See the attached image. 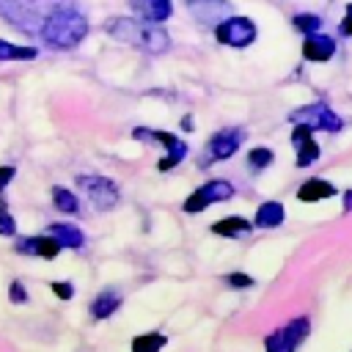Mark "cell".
<instances>
[{
    "label": "cell",
    "instance_id": "26",
    "mask_svg": "<svg viewBox=\"0 0 352 352\" xmlns=\"http://www.w3.org/2000/svg\"><path fill=\"white\" fill-rule=\"evenodd\" d=\"M50 286H52V294H55L58 300H72V297H74V286H72L69 280H52Z\"/></svg>",
    "mask_w": 352,
    "mask_h": 352
},
{
    "label": "cell",
    "instance_id": "23",
    "mask_svg": "<svg viewBox=\"0 0 352 352\" xmlns=\"http://www.w3.org/2000/svg\"><path fill=\"white\" fill-rule=\"evenodd\" d=\"M248 160H250V165H253L256 170H261V168H267V165H272V160H275V154H272L270 148H253V151L248 154Z\"/></svg>",
    "mask_w": 352,
    "mask_h": 352
},
{
    "label": "cell",
    "instance_id": "1",
    "mask_svg": "<svg viewBox=\"0 0 352 352\" xmlns=\"http://www.w3.org/2000/svg\"><path fill=\"white\" fill-rule=\"evenodd\" d=\"M88 36V19L74 6H55L41 19V41L52 50H72Z\"/></svg>",
    "mask_w": 352,
    "mask_h": 352
},
{
    "label": "cell",
    "instance_id": "11",
    "mask_svg": "<svg viewBox=\"0 0 352 352\" xmlns=\"http://www.w3.org/2000/svg\"><path fill=\"white\" fill-rule=\"evenodd\" d=\"M311 132L314 129H308V126H294V132H292V140H294V146H297V168H305V165H311V162H316L319 160V146H316V140L311 138Z\"/></svg>",
    "mask_w": 352,
    "mask_h": 352
},
{
    "label": "cell",
    "instance_id": "6",
    "mask_svg": "<svg viewBox=\"0 0 352 352\" xmlns=\"http://www.w3.org/2000/svg\"><path fill=\"white\" fill-rule=\"evenodd\" d=\"M242 138H245V132H242V129H220V132H214V135H212V140H209V143H206V148H204L201 168H209V165H214V162L228 160L231 154H236V148H239Z\"/></svg>",
    "mask_w": 352,
    "mask_h": 352
},
{
    "label": "cell",
    "instance_id": "31",
    "mask_svg": "<svg viewBox=\"0 0 352 352\" xmlns=\"http://www.w3.org/2000/svg\"><path fill=\"white\" fill-rule=\"evenodd\" d=\"M190 3H195V0H187V6H190Z\"/></svg>",
    "mask_w": 352,
    "mask_h": 352
},
{
    "label": "cell",
    "instance_id": "3",
    "mask_svg": "<svg viewBox=\"0 0 352 352\" xmlns=\"http://www.w3.org/2000/svg\"><path fill=\"white\" fill-rule=\"evenodd\" d=\"M77 184L80 190L85 192V198L99 209V212H107L118 204V187L107 179V176H96V173H80L77 176Z\"/></svg>",
    "mask_w": 352,
    "mask_h": 352
},
{
    "label": "cell",
    "instance_id": "22",
    "mask_svg": "<svg viewBox=\"0 0 352 352\" xmlns=\"http://www.w3.org/2000/svg\"><path fill=\"white\" fill-rule=\"evenodd\" d=\"M294 28L308 36V33H316V30L322 28V19H319L316 14H297V16H294Z\"/></svg>",
    "mask_w": 352,
    "mask_h": 352
},
{
    "label": "cell",
    "instance_id": "19",
    "mask_svg": "<svg viewBox=\"0 0 352 352\" xmlns=\"http://www.w3.org/2000/svg\"><path fill=\"white\" fill-rule=\"evenodd\" d=\"M52 206H55L58 212H63V214H77L80 201H77V195H74L72 190H66V187H52Z\"/></svg>",
    "mask_w": 352,
    "mask_h": 352
},
{
    "label": "cell",
    "instance_id": "10",
    "mask_svg": "<svg viewBox=\"0 0 352 352\" xmlns=\"http://www.w3.org/2000/svg\"><path fill=\"white\" fill-rule=\"evenodd\" d=\"M16 253H22V256H36V258H55L63 248L50 236V234H44V236H22L16 245Z\"/></svg>",
    "mask_w": 352,
    "mask_h": 352
},
{
    "label": "cell",
    "instance_id": "9",
    "mask_svg": "<svg viewBox=\"0 0 352 352\" xmlns=\"http://www.w3.org/2000/svg\"><path fill=\"white\" fill-rule=\"evenodd\" d=\"M231 195H234L231 182H209V184H204L201 190H195V192L184 201V212H190V214L204 212L206 206L220 204V201H228Z\"/></svg>",
    "mask_w": 352,
    "mask_h": 352
},
{
    "label": "cell",
    "instance_id": "18",
    "mask_svg": "<svg viewBox=\"0 0 352 352\" xmlns=\"http://www.w3.org/2000/svg\"><path fill=\"white\" fill-rule=\"evenodd\" d=\"M38 58L36 47H25V44H11L6 38H0V60H33Z\"/></svg>",
    "mask_w": 352,
    "mask_h": 352
},
{
    "label": "cell",
    "instance_id": "27",
    "mask_svg": "<svg viewBox=\"0 0 352 352\" xmlns=\"http://www.w3.org/2000/svg\"><path fill=\"white\" fill-rule=\"evenodd\" d=\"M8 300H11V302H16V305L28 302V292H25L22 280H11V283H8Z\"/></svg>",
    "mask_w": 352,
    "mask_h": 352
},
{
    "label": "cell",
    "instance_id": "7",
    "mask_svg": "<svg viewBox=\"0 0 352 352\" xmlns=\"http://www.w3.org/2000/svg\"><path fill=\"white\" fill-rule=\"evenodd\" d=\"M132 135H135L138 140H160V143L168 148V157H162V160H160V170H170L176 162H182V160L187 157V143H184V140H179V138H176V135H170V132L138 126V129H132Z\"/></svg>",
    "mask_w": 352,
    "mask_h": 352
},
{
    "label": "cell",
    "instance_id": "5",
    "mask_svg": "<svg viewBox=\"0 0 352 352\" xmlns=\"http://www.w3.org/2000/svg\"><path fill=\"white\" fill-rule=\"evenodd\" d=\"M308 330H311V322L305 316H300V319L278 327L275 333H270L267 341H264V346H267V352H294L305 341Z\"/></svg>",
    "mask_w": 352,
    "mask_h": 352
},
{
    "label": "cell",
    "instance_id": "13",
    "mask_svg": "<svg viewBox=\"0 0 352 352\" xmlns=\"http://www.w3.org/2000/svg\"><path fill=\"white\" fill-rule=\"evenodd\" d=\"M336 52V41L322 33H308L302 41V58L305 60H330Z\"/></svg>",
    "mask_w": 352,
    "mask_h": 352
},
{
    "label": "cell",
    "instance_id": "29",
    "mask_svg": "<svg viewBox=\"0 0 352 352\" xmlns=\"http://www.w3.org/2000/svg\"><path fill=\"white\" fill-rule=\"evenodd\" d=\"M228 283H234L236 289H242V286H250L253 278H248V275H228Z\"/></svg>",
    "mask_w": 352,
    "mask_h": 352
},
{
    "label": "cell",
    "instance_id": "15",
    "mask_svg": "<svg viewBox=\"0 0 352 352\" xmlns=\"http://www.w3.org/2000/svg\"><path fill=\"white\" fill-rule=\"evenodd\" d=\"M47 234L60 245V248H82L85 245V234L69 223H55L47 228Z\"/></svg>",
    "mask_w": 352,
    "mask_h": 352
},
{
    "label": "cell",
    "instance_id": "20",
    "mask_svg": "<svg viewBox=\"0 0 352 352\" xmlns=\"http://www.w3.org/2000/svg\"><path fill=\"white\" fill-rule=\"evenodd\" d=\"M212 231H214V234H223V236H236V234H248V231H250V223H248L245 217L234 214V217H226V220L214 223Z\"/></svg>",
    "mask_w": 352,
    "mask_h": 352
},
{
    "label": "cell",
    "instance_id": "12",
    "mask_svg": "<svg viewBox=\"0 0 352 352\" xmlns=\"http://www.w3.org/2000/svg\"><path fill=\"white\" fill-rule=\"evenodd\" d=\"M129 8L146 22H165L173 14L170 0H129Z\"/></svg>",
    "mask_w": 352,
    "mask_h": 352
},
{
    "label": "cell",
    "instance_id": "17",
    "mask_svg": "<svg viewBox=\"0 0 352 352\" xmlns=\"http://www.w3.org/2000/svg\"><path fill=\"white\" fill-rule=\"evenodd\" d=\"M283 223V206L278 201H267L256 212V226L258 228H278Z\"/></svg>",
    "mask_w": 352,
    "mask_h": 352
},
{
    "label": "cell",
    "instance_id": "25",
    "mask_svg": "<svg viewBox=\"0 0 352 352\" xmlns=\"http://www.w3.org/2000/svg\"><path fill=\"white\" fill-rule=\"evenodd\" d=\"M16 168L14 165H0V204H6V187L14 182Z\"/></svg>",
    "mask_w": 352,
    "mask_h": 352
},
{
    "label": "cell",
    "instance_id": "24",
    "mask_svg": "<svg viewBox=\"0 0 352 352\" xmlns=\"http://www.w3.org/2000/svg\"><path fill=\"white\" fill-rule=\"evenodd\" d=\"M16 234V220L8 212L6 204H0V236H14Z\"/></svg>",
    "mask_w": 352,
    "mask_h": 352
},
{
    "label": "cell",
    "instance_id": "2",
    "mask_svg": "<svg viewBox=\"0 0 352 352\" xmlns=\"http://www.w3.org/2000/svg\"><path fill=\"white\" fill-rule=\"evenodd\" d=\"M107 33L116 36L118 41L124 44H132L138 50H146V52H165L170 38L168 33L157 25V22H140V19H110L107 22Z\"/></svg>",
    "mask_w": 352,
    "mask_h": 352
},
{
    "label": "cell",
    "instance_id": "8",
    "mask_svg": "<svg viewBox=\"0 0 352 352\" xmlns=\"http://www.w3.org/2000/svg\"><path fill=\"white\" fill-rule=\"evenodd\" d=\"M214 36L220 44L228 47H248L256 38V25L248 16H228L214 28Z\"/></svg>",
    "mask_w": 352,
    "mask_h": 352
},
{
    "label": "cell",
    "instance_id": "21",
    "mask_svg": "<svg viewBox=\"0 0 352 352\" xmlns=\"http://www.w3.org/2000/svg\"><path fill=\"white\" fill-rule=\"evenodd\" d=\"M162 346H165L162 333H143L132 338V352H160Z\"/></svg>",
    "mask_w": 352,
    "mask_h": 352
},
{
    "label": "cell",
    "instance_id": "28",
    "mask_svg": "<svg viewBox=\"0 0 352 352\" xmlns=\"http://www.w3.org/2000/svg\"><path fill=\"white\" fill-rule=\"evenodd\" d=\"M341 33L344 36H352V6H346V14L341 19Z\"/></svg>",
    "mask_w": 352,
    "mask_h": 352
},
{
    "label": "cell",
    "instance_id": "30",
    "mask_svg": "<svg viewBox=\"0 0 352 352\" xmlns=\"http://www.w3.org/2000/svg\"><path fill=\"white\" fill-rule=\"evenodd\" d=\"M344 198H346V212H349V209H352V190H349Z\"/></svg>",
    "mask_w": 352,
    "mask_h": 352
},
{
    "label": "cell",
    "instance_id": "4",
    "mask_svg": "<svg viewBox=\"0 0 352 352\" xmlns=\"http://www.w3.org/2000/svg\"><path fill=\"white\" fill-rule=\"evenodd\" d=\"M289 121L292 124H300V126H308V129H327V132H338L341 129V118L327 104H322V102L292 110L289 113Z\"/></svg>",
    "mask_w": 352,
    "mask_h": 352
},
{
    "label": "cell",
    "instance_id": "16",
    "mask_svg": "<svg viewBox=\"0 0 352 352\" xmlns=\"http://www.w3.org/2000/svg\"><path fill=\"white\" fill-rule=\"evenodd\" d=\"M121 305V297H118V292H113V289H104L102 294H96V300L91 302V316L94 319H107V316H113L116 314V308Z\"/></svg>",
    "mask_w": 352,
    "mask_h": 352
},
{
    "label": "cell",
    "instance_id": "14",
    "mask_svg": "<svg viewBox=\"0 0 352 352\" xmlns=\"http://www.w3.org/2000/svg\"><path fill=\"white\" fill-rule=\"evenodd\" d=\"M333 195H336V187L324 179H311L297 190V198L302 204H316V201H324V198H333Z\"/></svg>",
    "mask_w": 352,
    "mask_h": 352
}]
</instances>
